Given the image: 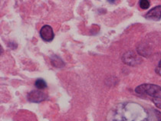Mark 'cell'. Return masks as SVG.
I'll return each mask as SVG.
<instances>
[{"label": "cell", "instance_id": "cell-4", "mask_svg": "<svg viewBox=\"0 0 161 121\" xmlns=\"http://www.w3.org/2000/svg\"><path fill=\"white\" fill-rule=\"evenodd\" d=\"M40 36L45 41H52L54 39V31L50 25H44L40 29Z\"/></svg>", "mask_w": 161, "mask_h": 121}, {"label": "cell", "instance_id": "cell-9", "mask_svg": "<svg viewBox=\"0 0 161 121\" xmlns=\"http://www.w3.org/2000/svg\"><path fill=\"white\" fill-rule=\"evenodd\" d=\"M150 6V3L147 0H141V1H140V6L143 9H147Z\"/></svg>", "mask_w": 161, "mask_h": 121}, {"label": "cell", "instance_id": "cell-5", "mask_svg": "<svg viewBox=\"0 0 161 121\" xmlns=\"http://www.w3.org/2000/svg\"><path fill=\"white\" fill-rule=\"evenodd\" d=\"M145 18L149 20L158 21L161 18V6L153 7L145 15Z\"/></svg>", "mask_w": 161, "mask_h": 121}, {"label": "cell", "instance_id": "cell-6", "mask_svg": "<svg viewBox=\"0 0 161 121\" xmlns=\"http://www.w3.org/2000/svg\"><path fill=\"white\" fill-rule=\"evenodd\" d=\"M149 121H161V113L159 110L150 109L148 112Z\"/></svg>", "mask_w": 161, "mask_h": 121}, {"label": "cell", "instance_id": "cell-1", "mask_svg": "<svg viewBox=\"0 0 161 121\" xmlns=\"http://www.w3.org/2000/svg\"><path fill=\"white\" fill-rule=\"evenodd\" d=\"M135 92L141 95H148L153 98L161 99V87L152 84H143L135 88Z\"/></svg>", "mask_w": 161, "mask_h": 121}, {"label": "cell", "instance_id": "cell-2", "mask_svg": "<svg viewBox=\"0 0 161 121\" xmlns=\"http://www.w3.org/2000/svg\"><path fill=\"white\" fill-rule=\"evenodd\" d=\"M47 99V95L41 91H32L27 95V100L30 102L40 103Z\"/></svg>", "mask_w": 161, "mask_h": 121}, {"label": "cell", "instance_id": "cell-7", "mask_svg": "<svg viewBox=\"0 0 161 121\" xmlns=\"http://www.w3.org/2000/svg\"><path fill=\"white\" fill-rule=\"evenodd\" d=\"M51 62L53 64V66L56 67V68H62L64 66V63L62 59L57 55H52L51 58Z\"/></svg>", "mask_w": 161, "mask_h": 121}, {"label": "cell", "instance_id": "cell-11", "mask_svg": "<svg viewBox=\"0 0 161 121\" xmlns=\"http://www.w3.org/2000/svg\"><path fill=\"white\" fill-rule=\"evenodd\" d=\"M156 72H157V74H159L160 75H161V68L158 67L157 68H156Z\"/></svg>", "mask_w": 161, "mask_h": 121}, {"label": "cell", "instance_id": "cell-8", "mask_svg": "<svg viewBox=\"0 0 161 121\" xmlns=\"http://www.w3.org/2000/svg\"><path fill=\"white\" fill-rule=\"evenodd\" d=\"M35 86L38 89V90H42V89H45L47 87L46 82L43 80V79H37L35 82Z\"/></svg>", "mask_w": 161, "mask_h": 121}, {"label": "cell", "instance_id": "cell-3", "mask_svg": "<svg viewBox=\"0 0 161 121\" xmlns=\"http://www.w3.org/2000/svg\"><path fill=\"white\" fill-rule=\"evenodd\" d=\"M122 60L125 64L130 66H134L141 62V59L138 58L133 52H129L125 53L122 58Z\"/></svg>", "mask_w": 161, "mask_h": 121}, {"label": "cell", "instance_id": "cell-12", "mask_svg": "<svg viewBox=\"0 0 161 121\" xmlns=\"http://www.w3.org/2000/svg\"><path fill=\"white\" fill-rule=\"evenodd\" d=\"M158 66L160 67V68H161V60L160 61V62H159V64H158Z\"/></svg>", "mask_w": 161, "mask_h": 121}, {"label": "cell", "instance_id": "cell-10", "mask_svg": "<svg viewBox=\"0 0 161 121\" xmlns=\"http://www.w3.org/2000/svg\"><path fill=\"white\" fill-rule=\"evenodd\" d=\"M153 103H155V105L157 106V107L161 109V99H157V98H153Z\"/></svg>", "mask_w": 161, "mask_h": 121}]
</instances>
